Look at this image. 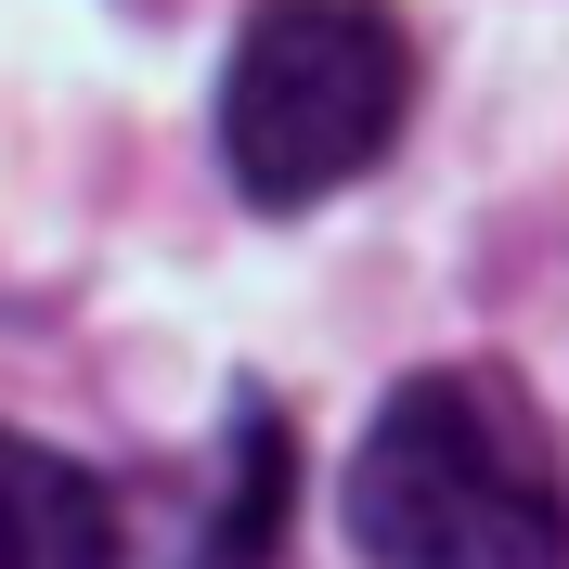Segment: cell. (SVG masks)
Returning <instances> with one entry per match:
<instances>
[{
	"label": "cell",
	"mask_w": 569,
	"mask_h": 569,
	"mask_svg": "<svg viewBox=\"0 0 569 569\" xmlns=\"http://www.w3.org/2000/svg\"><path fill=\"white\" fill-rule=\"evenodd\" d=\"M362 569H569V453L505 362H427L350 453Z\"/></svg>",
	"instance_id": "cell-1"
},
{
	"label": "cell",
	"mask_w": 569,
	"mask_h": 569,
	"mask_svg": "<svg viewBox=\"0 0 569 569\" xmlns=\"http://www.w3.org/2000/svg\"><path fill=\"white\" fill-rule=\"evenodd\" d=\"M415 117V39L389 0H259L220 66V169L247 208H323Z\"/></svg>",
	"instance_id": "cell-2"
},
{
	"label": "cell",
	"mask_w": 569,
	"mask_h": 569,
	"mask_svg": "<svg viewBox=\"0 0 569 569\" xmlns=\"http://www.w3.org/2000/svg\"><path fill=\"white\" fill-rule=\"evenodd\" d=\"M0 569H130L117 492L78 453L13 440V427H0Z\"/></svg>",
	"instance_id": "cell-3"
},
{
	"label": "cell",
	"mask_w": 569,
	"mask_h": 569,
	"mask_svg": "<svg viewBox=\"0 0 569 569\" xmlns=\"http://www.w3.org/2000/svg\"><path fill=\"white\" fill-rule=\"evenodd\" d=\"M284 505H298V427L259 389H233V415H220V479H208V518H194V557L181 569H272L284 557Z\"/></svg>",
	"instance_id": "cell-4"
}]
</instances>
